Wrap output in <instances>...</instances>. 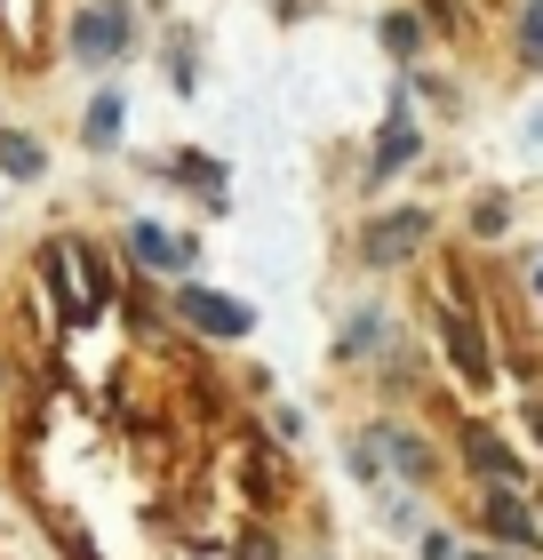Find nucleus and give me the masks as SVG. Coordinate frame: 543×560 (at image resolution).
<instances>
[{
  "instance_id": "obj_20",
  "label": "nucleus",
  "mask_w": 543,
  "mask_h": 560,
  "mask_svg": "<svg viewBox=\"0 0 543 560\" xmlns=\"http://www.w3.org/2000/svg\"><path fill=\"white\" fill-rule=\"evenodd\" d=\"M528 424H535V441H543V409H528Z\"/></svg>"
},
{
  "instance_id": "obj_7",
  "label": "nucleus",
  "mask_w": 543,
  "mask_h": 560,
  "mask_svg": "<svg viewBox=\"0 0 543 560\" xmlns=\"http://www.w3.org/2000/svg\"><path fill=\"white\" fill-rule=\"evenodd\" d=\"M128 248H137V265H152V272H185L192 265V241L168 233V224H128Z\"/></svg>"
},
{
  "instance_id": "obj_17",
  "label": "nucleus",
  "mask_w": 543,
  "mask_h": 560,
  "mask_svg": "<svg viewBox=\"0 0 543 560\" xmlns=\"http://www.w3.org/2000/svg\"><path fill=\"white\" fill-rule=\"evenodd\" d=\"M359 345H376V313H359V320L344 328V345H335V352H344V361H352V352H359Z\"/></svg>"
},
{
  "instance_id": "obj_3",
  "label": "nucleus",
  "mask_w": 543,
  "mask_h": 560,
  "mask_svg": "<svg viewBox=\"0 0 543 560\" xmlns=\"http://www.w3.org/2000/svg\"><path fill=\"white\" fill-rule=\"evenodd\" d=\"M176 313H185L192 328H209V337H248V328H256V313H248L240 296L200 289V280H185V289H176Z\"/></svg>"
},
{
  "instance_id": "obj_14",
  "label": "nucleus",
  "mask_w": 543,
  "mask_h": 560,
  "mask_svg": "<svg viewBox=\"0 0 543 560\" xmlns=\"http://www.w3.org/2000/svg\"><path fill=\"white\" fill-rule=\"evenodd\" d=\"M161 176H185V185H200V192H216V185H224V176H216V161H209V152H176V161H168Z\"/></svg>"
},
{
  "instance_id": "obj_11",
  "label": "nucleus",
  "mask_w": 543,
  "mask_h": 560,
  "mask_svg": "<svg viewBox=\"0 0 543 560\" xmlns=\"http://www.w3.org/2000/svg\"><path fill=\"white\" fill-rule=\"evenodd\" d=\"M0 168H9L16 185H33V176L48 168V152H40L33 137H24V129H0Z\"/></svg>"
},
{
  "instance_id": "obj_10",
  "label": "nucleus",
  "mask_w": 543,
  "mask_h": 560,
  "mask_svg": "<svg viewBox=\"0 0 543 560\" xmlns=\"http://www.w3.org/2000/svg\"><path fill=\"white\" fill-rule=\"evenodd\" d=\"M376 441H383V456H392V465H400L408 480H424V472H432V448L416 441V432H400V424H376Z\"/></svg>"
},
{
  "instance_id": "obj_5",
  "label": "nucleus",
  "mask_w": 543,
  "mask_h": 560,
  "mask_svg": "<svg viewBox=\"0 0 543 560\" xmlns=\"http://www.w3.org/2000/svg\"><path fill=\"white\" fill-rule=\"evenodd\" d=\"M416 120H408V105L392 113V120H383V137H376V152H368V185H383V176H400L408 161H416Z\"/></svg>"
},
{
  "instance_id": "obj_21",
  "label": "nucleus",
  "mask_w": 543,
  "mask_h": 560,
  "mask_svg": "<svg viewBox=\"0 0 543 560\" xmlns=\"http://www.w3.org/2000/svg\"><path fill=\"white\" fill-rule=\"evenodd\" d=\"M535 289H543V272H535Z\"/></svg>"
},
{
  "instance_id": "obj_8",
  "label": "nucleus",
  "mask_w": 543,
  "mask_h": 560,
  "mask_svg": "<svg viewBox=\"0 0 543 560\" xmlns=\"http://www.w3.org/2000/svg\"><path fill=\"white\" fill-rule=\"evenodd\" d=\"M439 337H448V361L472 376V385H480L487 369H496V361H487V337L472 328V313H439Z\"/></svg>"
},
{
  "instance_id": "obj_12",
  "label": "nucleus",
  "mask_w": 543,
  "mask_h": 560,
  "mask_svg": "<svg viewBox=\"0 0 543 560\" xmlns=\"http://www.w3.org/2000/svg\"><path fill=\"white\" fill-rule=\"evenodd\" d=\"M120 120H128V105H120V96L105 89V96L88 105V120H81V144H88V152H105V144L120 137Z\"/></svg>"
},
{
  "instance_id": "obj_18",
  "label": "nucleus",
  "mask_w": 543,
  "mask_h": 560,
  "mask_svg": "<svg viewBox=\"0 0 543 560\" xmlns=\"http://www.w3.org/2000/svg\"><path fill=\"white\" fill-rule=\"evenodd\" d=\"M232 560H272V537H264V528H248V537L232 545Z\"/></svg>"
},
{
  "instance_id": "obj_22",
  "label": "nucleus",
  "mask_w": 543,
  "mask_h": 560,
  "mask_svg": "<svg viewBox=\"0 0 543 560\" xmlns=\"http://www.w3.org/2000/svg\"><path fill=\"white\" fill-rule=\"evenodd\" d=\"M472 560H480V552H472Z\"/></svg>"
},
{
  "instance_id": "obj_15",
  "label": "nucleus",
  "mask_w": 543,
  "mask_h": 560,
  "mask_svg": "<svg viewBox=\"0 0 543 560\" xmlns=\"http://www.w3.org/2000/svg\"><path fill=\"white\" fill-rule=\"evenodd\" d=\"M520 65H543V0H528L520 16Z\"/></svg>"
},
{
  "instance_id": "obj_6",
  "label": "nucleus",
  "mask_w": 543,
  "mask_h": 560,
  "mask_svg": "<svg viewBox=\"0 0 543 560\" xmlns=\"http://www.w3.org/2000/svg\"><path fill=\"white\" fill-rule=\"evenodd\" d=\"M480 521H487V537H504V545H520V552H535V545H543V537H535V513H528L520 497H511V480L480 504Z\"/></svg>"
},
{
  "instance_id": "obj_19",
  "label": "nucleus",
  "mask_w": 543,
  "mask_h": 560,
  "mask_svg": "<svg viewBox=\"0 0 543 560\" xmlns=\"http://www.w3.org/2000/svg\"><path fill=\"white\" fill-rule=\"evenodd\" d=\"M424 560H463V552H456L448 537H424Z\"/></svg>"
},
{
  "instance_id": "obj_13",
  "label": "nucleus",
  "mask_w": 543,
  "mask_h": 560,
  "mask_svg": "<svg viewBox=\"0 0 543 560\" xmlns=\"http://www.w3.org/2000/svg\"><path fill=\"white\" fill-rule=\"evenodd\" d=\"M383 48H392V57H416V48H424V24L408 16V9H392V16H383Z\"/></svg>"
},
{
  "instance_id": "obj_1",
  "label": "nucleus",
  "mask_w": 543,
  "mask_h": 560,
  "mask_svg": "<svg viewBox=\"0 0 543 560\" xmlns=\"http://www.w3.org/2000/svg\"><path fill=\"white\" fill-rule=\"evenodd\" d=\"M40 280H48V296H57V313H64V320H88L96 304L113 296V289H105V272H96L72 241H48V248H40Z\"/></svg>"
},
{
  "instance_id": "obj_9",
  "label": "nucleus",
  "mask_w": 543,
  "mask_h": 560,
  "mask_svg": "<svg viewBox=\"0 0 543 560\" xmlns=\"http://www.w3.org/2000/svg\"><path fill=\"white\" fill-rule=\"evenodd\" d=\"M463 456H472V465H480L487 480H520V456H511L487 424H463Z\"/></svg>"
},
{
  "instance_id": "obj_16",
  "label": "nucleus",
  "mask_w": 543,
  "mask_h": 560,
  "mask_svg": "<svg viewBox=\"0 0 543 560\" xmlns=\"http://www.w3.org/2000/svg\"><path fill=\"white\" fill-rule=\"evenodd\" d=\"M352 472H359V480L383 472V441H376V432H368V441H352Z\"/></svg>"
},
{
  "instance_id": "obj_4",
  "label": "nucleus",
  "mask_w": 543,
  "mask_h": 560,
  "mask_svg": "<svg viewBox=\"0 0 543 560\" xmlns=\"http://www.w3.org/2000/svg\"><path fill=\"white\" fill-rule=\"evenodd\" d=\"M424 233H432V217H424V209H392V217H376V224H368L359 257H368V265H400V257H416V248H424Z\"/></svg>"
},
{
  "instance_id": "obj_2",
  "label": "nucleus",
  "mask_w": 543,
  "mask_h": 560,
  "mask_svg": "<svg viewBox=\"0 0 543 560\" xmlns=\"http://www.w3.org/2000/svg\"><path fill=\"white\" fill-rule=\"evenodd\" d=\"M128 24H137L128 0H96V9H81V16H72V57H81V65H113L128 48Z\"/></svg>"
}]
</instances>
